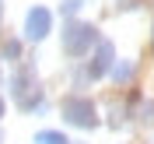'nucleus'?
<instances>
[{
    "mask_svg": "<svg viewBox=\"0 0 154 144\" xmlns=\"http://www.w3.org/2000/svg\"><path fill=\"white\" fill-rule=\"evenodd\" d=\"M11 98H14L18 109H25V113L42 109V91H38V81H35V70L32 67L14 70V77H11Z\"/></svg>",
    "mask_w": 154,
    "mask_h": 144,
    "instance_id": "f257e3e1",
    "label": "nucleus"
},
{
    "mask_svg": "<svg viewBox=\"0 0 154 144\" xmlns=\"http://www.w3.org/2000/svg\"><path fill=\"white\" fill-rule=\"evenodd\" d=\"M98 28L88 21H67L63 25V53L67 56H84L91 46H98Z\"/></svg>",
    "mask_w": 154,
    "mask_h": 144,
    "instance_id": "f03ea898",
    "label": "nucleus"
},
{
    "mask_svg": "<svg viewBox=\"0 0 154 144\" xmlns=\"http://www.w3.org/2000/svg\"><path fill=\"white\" fill-rule=\"evenodd\" d=\"M60 116H63V123L81 126V130L98 126V109H95V102L84 98V95H67V98H63V106H60Z\"/></svg>",
    "mask_w": 154,
    "mask_h": 144,
    "instance_id": "7ed1b4c3",
    "label": "nucleus"
},
{
    "mask_svg": "<svg viewBox=\"0 0 154 144\" xmlns=\"http://www.w3.org/2000/svg\"><path fill=\"white\" fill-rule=\"evenodd\" d=\"M116 60V49H112V42L109 39H102L95 46V53H91V60H88V70H84V77H102V74H112V63Z\"/></svg>",
    "mask_w": 154,
    "mask_h": 144,
    "instance_id": "20e7f679",
    "label": "nucleus"
},
{
    "mask_svg": "<svg viewBox=\"0 0 154 144\" xmlns=\"http://www.w3.org/2000/svg\"><path fill=\"white\" fill-rule=\"evenodd\" d=\"M49 25H53L49 11L46 7H32L28 14H25V39H28V42H42V39L49 35Z\"/></svg>",
    "mask_w": 154,
    "mask_h": 144,
    "instance_id": "39448f33",
    "label": "nucleus"
},
{
    "mask_svg": "<svg viewBox=\"0 0 154 144\" xmlns=\"http://www.w3.org/2000/svg\"><path fill=\"white\" fill-rule=\"evenodd\" d=\"M35 144H70L60 130H38L35 134Z\"/></svg>",
    "mask_w": 154,
    "mask_h": 144,
    "instance_id": "423d86ee",
    "label": "nucleus"
},
{
    "mask_svg": "<svg viewBox=\"0 0 154 144\" xmlns=\"http://www.w3.org/2000/svg\"><path fill=\"white\" fill-rule=\"evenodd\" d=\"M112 77L119 81V85H126V81L133 77V63H116V67H112Z\"/></svg>",
    "mask_w": 154,
    "mask_h": 144,
    "instance_id": "0eeeda50",
    "label": "nucleus"
},
{
    "mask_svg": "<svg viewBox=\"0 0 154 144\" xmlns=\"http://www.w3.org/2000/svg\"><path fill=\"white\" fill-rule=\"evenodd\" d=\"M60 11H63V14H77V11H81V0H63Z\"/></svg>",
    "mask_w": 154,
    "mask_h": 144,
    "instance_id": "6e6552de",
    "label": "nucleus"
},
{
    "mask_svg": "<svg viewBox=\"0 0 154 144\" xmlns=\"http://www.w3.org/2000/svg\"><path fill=\"white\" fill-rule=\"evenodd\" d=\"M18 42H4V56H7V60H18Z\"/></svg>",
    "mask_w": 154,
    "mask_h": 144,
    "instance_id": "1a4fd4ad",
    "label": "nucleus"
},
{
    "mask_svg": "<svg viewBox=\"0 0 154 144\" xmlns=\"http://www.w3.org/2000/svg\"><path fill=\"white\" fill-rule=\"evenodd\" d=\"M0 116H4V98H0Z\"/></svg>",
    "mask_w": 154,
    "mask_h": 144,
    "instance_id": "9d476101",
    "label": "nucleus"
},
{
    "mask_svg": "<svg viewBox=\"0 0 154 144\" xmlns=\"http://www.w3.org/2000/svg\"><path fill=\"white\" fill-rule=\"evenodd\" d=\"M0 14H4V4H0Z\"/></svg>",
    "mask_w": 154,
    "mask_h": 144,
    "instance_id": "9b49d317",
    "label": "nucleus"
},
{
    "mask_svg": "<svg viewBox=\"0 0 154 144\" xmlns=\"http://www.w3.org/2000/svg\"><path fill=\"white\" fill-rule=\"evenodd\" d=\"M70 144H81V141H70Z\"/></svg>",
    "mask_w": 154,
    "mask_h": 144,
    "instance_id": "f8f14e48",
    "label": "nucleus"
}]
</instances>
